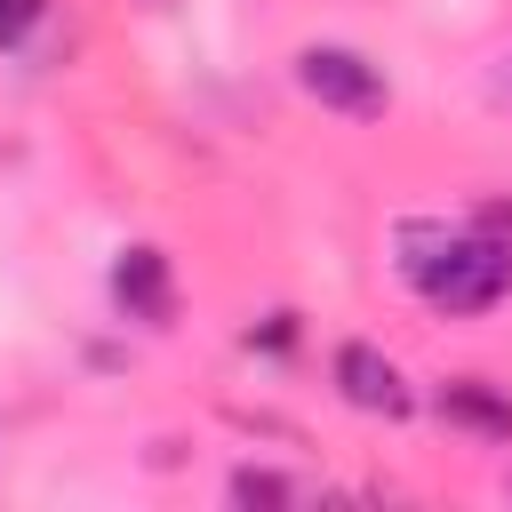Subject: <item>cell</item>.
<instances>
[{
    "label": "cell",
    "instance_id": "obj_2",
    "mask_svg": "<svg viewBox=\"0 0 512 512\" xmlns=\"http://www.w3.org/2000/svg\"><path fill=\"white\" fill-rule=\"evenodd\" d=\"M296 88H304L312 104H328V112H352V120H376V112L392 104L384 72H376L360 48H344V40H312V48H296Z\"/></svg>",
    "mask_w": 512,
    "mask_h": 512
},
{
    "label": "cell",
    "instance_id": "obj_8",
    "mask_svg": "<svg viewBox=\"0 0 512 512\" xmlns=\"http://www.w3.org/2000/svg\"><path fill=\"white\" fill-rule=\"evenodd\" d=\"M248 344H264V352H288V344H296V312H272L264 328H248Z\"/></svg>",
    "mask_w": 512,
    "mask_h": 512
},
{
    "label": "cell",
    "instance_id": "obj_9",
    "mask_svg": "<svg viewBox=\"0 0 512 512\" xmlns=\"http://www.w3.org/2000/svg\"><path fill=\"white\" fill-rule=\"evenodd\" d=\"M480 224H488V232H512V200H488V208H480Z\"/></svg>",
    "mask_w": 512,
    "mask_h": 512
},
{
    "label": "cell",
    "instance_id": "obj_3",
    "mask_svg": "<svg viewBox=\"0 0 512 512\" xmlns=\"http://www.w3.org/2000/svg\"><path fill=\"white\" fill-rule=\"evenodd\" d=\"M112 304L136 320V328H168L176 320V272H168V256L160 248H120V264H112Z\"/></svg>",
    "mask_w": 512,
    "mask_h": 512
},
{
    "label": "cell",
    "instance_id": "obj_1",
    "mask_svg": "<svg viewBox=\"0 0 512 512\" xmlns=\"http://www.w3.org/2000/svg\"><path fill=\"white\" fill-rule=\"evenodd\" d=\"M392 264H400V280L432 304V312H448V320H464V312H488V304H504L512 296V240L504 232H448V224H432V216H408L400 232H392Z\"/></svg>",
    "mask_w": 512,
    "mask_h": 512
},
{
    "label": "cell",
    "instance_id": "obj_5",
    "mask_svg": "<svg viewBox=\"0 0 512 512\" xmlns=\"http://www.w3.org/2000/svg\"><path fill=\"white\" fill-rule=\"evenodd\" d=\"M432 408H440L448 424L480 432V440H512V392L488 384V376H448V384L432 392Z\"/></svg>",
    "mask_w": 512,
    "mask_h": 512
},
{
    "label": "cell",
    "instance_id": "obj_7",
    "mask_svg": "<svg viewBox=\"0 0 512 512\" xmlns=\"http://www.w3.org/2000/svg\"><path fill=\"white\" fill-rule=\"evenodd\" d=\"M40 16H48V0H0V48H24Z\"/></svg>",
    "mask_w": 512,
    "mask_h": 512
},
{
    "label": "cell",
    "instance_id": "obj_6",
    "mask_svg": "<svg viewBox=\"0 0 512 512\" xmlns=\"http://www.w3.org/2000/svg\"><path fill=\"white\" fill-rule=\"evenodd\" d=\"M288 496H296V488H288L280 472H256V464L232 472V504H288Z\"/></svg>",
    "mask_w": 512,
    "mask_h": 512
},
{
    "label": "cell",
    "instance_id": "obj_4",
    "mask_svg": "<svg viewBox=\"0 0 512 512\" xmlns=\"http://www.w3.org/2000/svg\"><path fill=\"white\" fill-rule=\"evenodd\" d=\"M336 392L360 408V416H408L416 408V392L400 384V368H392V352H376V344H336Z\"/></svg>",
    "mask_w": 512,
    "mask_h": 512
}]
</instances>
